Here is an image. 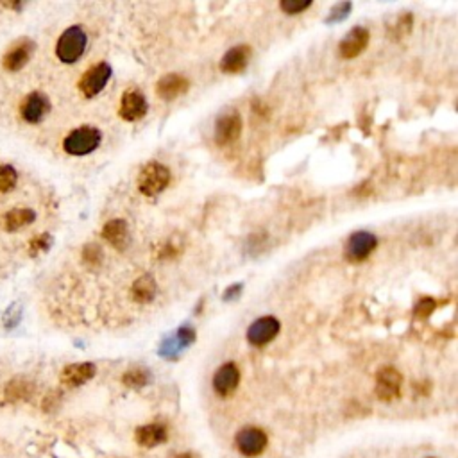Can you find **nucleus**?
<instances>
[{
	"instance_id": "obj_5",
	"label": "nucleus",
	"mask_w": 458,
	"mask_h": 458,
	"mask_svg": "<svg viewBox=\"0 0 458 458\" xmlns=\"http://www.w3.org/2000/svg\"><path fill=\"white\" fill-rule=\"evenodd\" d=\"M401 385H403V375L396 367H382L376 372V397L383 403H392L401 396Z\"/></svg>"
},
{
	"instance_id": "obj_16",
	"label": "nucleus",
	"mask_w": 458,
	"mask_h": 458,
	"mask_svg": "<svg viewBox=\"0 0 458 458\" xmlns=\"http://www.w3.org/2000/svg\"><path fill=\"white\" fill-rule=\"evenodd\" d=\"M97 367L93 365L92 362H81V363H70L65 369L61 370V383L65 387H70V389H76V387L84 385L88 383L90 380L95 376Z\"/></svg>"
},
{
	"instance_id": "obj_20",
	"label": "nucleus",
	"mask_w": 458,
	"mask_h": 458,
	"mask_svg": "<svg viewBox=\"0 0 458 458\" xmlns=\"http://www.w3.org/2000/svg\"><path fill=\"white\" fill-rule=\"evenodd\" d=\"M127 235H129V228L127 222L122 218H113V221L106 222L102 228V238L114 249L124 251L127 245Z\"/></svg>"
},
{
	"instance_id": "obj_7",
	"label": "nucleus",
	"mask_w": 458,
	"mask_h": 458,
	"mask_svg": "<svg viewBox=\"0 0 458 458\" xmlns=\"http://www.w3.org/2000/svg\"><path fill=\"white\" fill-rule=\"evenodd\" d=\"M378 247V238L369 231H356L346 242V258L353 264L367 260L370 252Z\"/></svg>"
},
{
	"instance_id": "obj_32",
	"label": "nucleus",
	"mask_w": 458,
	"mask_h": 458,
	"mask_svg": "<svg viewBox=\"0 0 458 458\" xmlns=\"http://www.w3.org/2000/svg\"><path fill=\"white\" fill-rule=\"evenodd\" d=\"M242 290H244V285H242V283H235V285L225 288V292L222 294V299H224V301H235V299L240 298Z\"/></svg>"
},
{
	"instance_id": "obj_10",
	"label": "nucleus",
	"mask_w": 458,
	"mask_h": 458,
	"mask_svg": "<svg viewBox=\"0 0 458 458\" xmlns=\"http://www.w3.org/2000/svg\"><path fill=\"white\" fill-rule=\"evenodd\" d=\"M50 113V100L45 93L33 92L20 104V114L27 124H40Z\"/></svg>"
},
{
	"instance_id": "obj_24",
	"label": "nucleus",
	"mask_w": 458,
	"mask_h": 458,
	"mask_svg": "<svg viewBox=\"0 0 458 458\" xmlns=\"http://www.w3.org/2000/svg\"><path fill=\"white\" fill-rule=\"evenodd\" d=\"M16 181H18V174H16L15 167L0 165V194H8V192L15 190Z\"/></svg>"
},
{
	"instance_id": "obj_8",
	"label": "nucleus",
	"mask_w": 458,
	"mask_h": 458,
	"mask_svg": "<svg viewBox=\"0 0 458 458\" xmlns=\"http://www.w3.org/2000/svg\"><path fill=\"white\" fill-rule=\"evenodd\" d=\"M147 111H149V102H147L146 95L140 90H127V92H124L119 107L120 119L126 120V122H136V120L146 117Z\"/></svg>"
},
{
	"instance_id": "obj_6",
	"label": "nucleus",
	"mask_w": 458,
	"mask_h": 458,
	"mask_svg": "<svg viewBox=\"0 0 458 458\" xmlns=\"http://www.w3.org/2000/svg\"><path fill=\"white\" fill-rule=\"evenodd\" d=\"M111 74H113V70H111V66L107 63H97V65L90 66L79 79V84H77L81 93L86 99L99 95L107 84V81L111 79Z\"/></svg>"
},
{
	"instance_id": "obj_30",
	"label": "nucleus",
	"mask_w": 458,
	"mask_h": 458,
	"mask_svg": "<svg viewBox=\"0 0 458 458\" xmlns=\"http://www.w3.org/2000/svg\"><path fill=\"white\" fill-rule=\"evenodd\" d=\"M312 6V2L310 0H306V2H295V0H281L279 2V8H281L283 13H286V15H299V13L306 11V9Z\"/></svg>"
},
{
	"instance_id": "obj_26",
	"label": "nucleus",
	"mask_w": 458,
	"mask_h": 458,
	"mask_svg": "<svg viewBox=\"0 0 458 458\" xmlns=\"http://www.w3.org/2000/svg\"><path fill=\"white\" fill-rule=\"evenodd\" d=\"M353 4L351 2H339V4L333 6L328 13V18L324 20L326 23H339L344 22V20L348 18L349 13H351Z\"/></svg>"
},
{
	"instance_id": "obj_15",
	"label": "nucleus",
	"mask_w": 458,
	"mask_h": 458,
	"mask_svg": "<svg viewBox=\"0 0 458 458\" xmlns=\"http://www.w3.org/2000/svg\"><path fill=\"white\" fill-rule=\"evenodd\" d=\"M188 90H190V81L181 74H167L156 84V95L167 102L184 95Z\"/></svg>"
},
{
	"instance_id": "obj_18",
	"label": "nucleus",
	"mask_w": 458,
	"mask_h": 458,
	"mask_svg": "<svg viewBox=\"0 0 458 458\" xmlns=\"http://www.w3.org/2000/svg\"><path fill=\"white\" fill-rule=\"evenodd\" d=\"M134 439L136 442L140 444L141 447H156L160 444H163L165 440L168 439V432L167 428L160 423H153V424H146V426L136 428V432H134Z\"/></svg>"
},
{
	"instance_id": "obj_12",
	"label": "nucleus",
	"mask_w": 458,
	"mask_h": 458,
	"mask_svg": "<svg viewBox=\"0 0 458 458\" xmlns=\"http://www.w3.org/2000/svg\"><path fill=\"white\" fill-rule=\"evenodd\" d=\"M242 129H244V124H242L240 114L235 113V111L222 114L217 124H215V141L221 147L229 146V143H233L240 138Z\"/></svg>"
},
{
	"instance_id": "obj_31",
	"label": "nucleus",
	"mask_w": 458,
	"mask_h": 458,
	"mask_svg": "<svg viewBox=\"0 0 458 458\" xmlns=\"http://www.w3.org/2000/svg\"><path fill=\"white\" fill-rule=\"evenodd\" d=\"M174 336H176V340L180 342V346L183 349L188 348V346H192V344L195 342V339H197V335H195V329L192 328V326H181Z\"/></svg>"
},
{
	"instance_id": "obj_4",
	"label": "nucleus",
	"mask_w": 458,
	"mask_h": 458,
	"mask_svg": "<svg viewBox=\"0 0 458 458\" xmlns=\"http://www.w3.org/2000/svg\"><path fill=\"white\" fill-rule=\"evenodd\" d=\"M269 437L267 433L258 426H245L235 437V446L244 457L254 458L260 457L267 450Z\"/></svg>"
},
{
	"instance_id": "obj_11",
	"label": "nucleus",
	"mask_w": 458,
	"mask_h": 458,
	"mask_svg": "<svg viewBox=\"0 0 458 458\" xmlns=\"http://www.w3.org/2000/svg\"><path fill=\"white\" fill-rule=\"evenodd\" d=\"M211 385H213V390L221 397H228L235 394V390L240 385V369L237 367V363L228 362L218 367L217 372L213 375Z\"/></svg>"
},
{
	"instance_id": "obj_27",
	"label": "nucleus",
	"mask_w": 458,
	"mask_h": 458,
	"mask_svg": "<svg viewBox=\"0 0 458 458\" xmlns=\"http://www.w3.org/2000/svg\"><path fill=\"white\" fill-rule=\"evenodd\" d=\"M83 262L88 267H97L102 262V249L97 244H86L83 247Z\"/></svg>"
},
{
	"instance_id": "obj_17",
	"label": "nucleus",
	"mask_w": 458,
	"mask_h": 458,
	"mask_svg": "<svg viewBox=\"0 0 458 458\" xmlns=\"http://www.w3.org/2000/svg\"><path fill=\"white\" fill-rule=\"evenodd\" d=\"M252 50L249 45H237L229 49L221 59V70L224 74H242L251 61Z\"/></svg>"
},
{
	"instance_id": "obj_21",
	"label": "nucleus",
	"mask_w": 458,
	"mask_h": 458,
	"mask_svg": "<svg viewBox=\"0 0 458 458\" xmlns=\"http://www.w3.org/2000/svg\"><path fill=\"white\" fill-rule=\"evenodd\" d=\"M35 383L27 378H13L8 385L4 387V401L6 403H22V401L31 399L35 394Z\"/></svg>"
},
{
	"instance_id": "obj_22",
	"label": "nucleus",
	"mask_w": 458,
	"mask_h": 458,
	"mask_svg": "<svg viewBox=\"0 0 458 458\" xmlns=\"http://www.w3.org/2000/svg\"><path fill=\"white\" fill-rule=\"evenodd\" d=\"M35 221V211L29 210V208H16V210L4 213V217H2V228H4V231H8V233H15V231L25 228V225H31Z\"/></svg>"
},
{
	"instance_id": "obj_1",
	"label": "nucleus",
	"mask_w": 458,
	"mask_h": 458,
	"mask_svg": "<svg viewBox=\"0 0 458 458\" xmlns=\"http://www.w3.org/2000/svg\"><path fill=\"white\" fill-rule=\"evenodd\" d=\"M86 45H88V36H86L83 27L72 25L57 40L56 56L59 57V61L72 65V63L79 61V57L86 50Z\"/></svg>"
},
{
	"instance_id": "obj_2",
	"label": "nucleus",
	"mask_w": 458,
	"mask_h": 458,
	"mask_svg": "<svg viewBox=\"0 0 458 458\" xmlns=\"http://www.w3.org/2000/svg\"><path fill=\"white\" fill-rule=\"evenodd\" d=\"M172 174L168 167L158 161H151L138 174V190L146 197H156L170 184Z\"/></svg>"
},
{
	"instance_id": "obj_23",
	"label": "nucleus",
	"mask_w": 458,
	"mask_h": 458,
	"mask_svg": "<svg viewBox=\"0 0 458 458\" xmlns=\"http://www.w3.org/2000/svg\"><path fill=\"white\" fill-rule=\"evenodd\" d=\"M149 382L151 372L147 369H141V367L126 370L122 376V383L127 389H141V387H146Z\"/></svg>"
},
{
	"instance_id": "obj_19",
	"label": "nucleus",
	"mask_w": 458,
	"mask_h": 458,
	"mask_svg": "<svg viewBox=\"0 0 458 458\" xmlns=\"http://www.w3.org/2000/svg\"><path fill=\"white\" fill-rule=\"evenodd\" d=\"M158 294V283L151 274H143L134 279L131 286V298L138 305H149L154 301Z\"/></svg>"
},
{
	"instance_id": "obj_28",
	"label": "nucleus",
	"mask_w": 458,
	"mask_h": 458,
	"mask_svg": "<svg viewBox=\"0 0 458 458\" xmlns=\"http://www.w3.org/2000/svg\"><path fill=\"white\" fill-rule=\"evenodd\" d=\"M181 351H183V348L180 346V342L176 340V336L165 339L163 344H161V348H160V355L165 356L167 360H174Z\"/></svg>"
},
{
	"instance_id": "obj_9",
	"label": "nucleus",
	"mask_w": 458,
	"mask_h": 458,
	"mask_svg": "<svg viewBox=\"0 0 458 458\" xmlns=\"http://www.w3.org/2000/svg\"><path fill=\"white\" fill-rule=\"evenodd\" d=\"M279 329H281V324L276 317L272 315H267V317L256 319L247 329V340L249 344L256 346V348H264L269 342L278 336Z\"/></svg>"
},
{
	"instance_id": "obj_33",
	"label": "nucleus",
	"mask_w": 458,
	"mask_h": 458,
	"mask_svg": "<svg viewBox=\"0 0 458 458\" xmlns=\"http://www.w3.org/2000/svg\"><path fill=\"white\" fill-rule=\"evenodd\" d=\"M177 254H180V251H177V249H174V245H172V244H163V245H161L160 252H158V256H160L158 260H165V258H174V256H177Z\"/></svg>"
},
{
	"instance_id": "obj_14",
	"label": "nucleus",
	"mask_w": 458,
	"mask_h": 458,
	"mask_svg": "<svg viewBox=\"0 0 458 458\" xmlns=\"http://www.w3.org/2000/svg\"><path fill=\"white\" fill-rule=\"evenodd\" d=\"M35 49L36 45L33 40H20V42H16L15 45L6 52L4 59H2V66H4L8 72H18V70H22L23 66L29 63Z\"/></svg>"
},
{
	"instance_id": "obj_34",
	"label": "nucleus",
	"mask_w": 458,
	"mask_h": 458,
	"mask_svg": "<svg viewBox=\"0 0 458 458\" xmlns=\"http://www.w3.org/2000/svg\"><path fill=\"white\" fill-rule=\"evenodd\" d=\"M177 458H194V454H190V453H181Z\"/></svg>"
},
{
	"instance_id": "obj_3",
	"label": "nucleus",
	"mask_w": 458,
	"mask_h": 458,
	"mask_svg": "<svg viewBox=\"0 0 458 458\" xmlns=\"http://www.w3.org/2000/svg\"><path fill=\"white\" fill-rule=\"evenodd\" d=\"M102 141V133L93 126H83L74 129L63 141V149L70 156H86L97 151Z\"/></svg>"
},
{
	"instance_id": "obj_29",
	"label": "nucleus",
	"mask_w": 458,
	"mask_h": 458,
	"mask_svg": "<svg viewBox=\"0 0 458 458\" xmlns=\"http://www.w3.org/2000/svg\"><path fill=\"white\" fill-rule=\"evenodd\" d=\"M437 308V301L433 298H421L419 301H417L416 308H413V315H417V317L421 319H426L430 317L433 313V310Z\"/></svg>"
},
{
	"instance_id": "obj_25",
	"label": "nucleus",
	"mask_w": 458,
	"mask_h": 458,
	"mask_svg": "<svg viewBox=\"0 0 458 458\" xmlns=\"http://www.w3.org/2000/svg\"><path fill=\"white\" fill-rule=\"evenodd\" d=\"M50 247H52V237H50L49 233H42L29 240V256L36 258V256H40L42 252L49 251Z\"/></svg>"
},
{
	"instance_id": "obj_13",
	"label": "nucleus",
	"mask_w": 458,
	"mask_h": 458,
	"mask_svg": "<svg viewBox=\"0 0 458 458\" xmlns=\"http://www.w3.org/2000/svg\"><path fill=\"white\" fill-rule=\"evenodd\" d=\"M370 35L365 27H353L348 35L344 36L339 45V54L342 59H355L369 45Z\"/></svg>"
}]
</instances>
